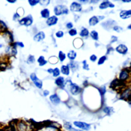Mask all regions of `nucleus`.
<instances>
[{
  "instance_id": "10",
  "label": "nucleus",
  "mask_w": 131,
  "mask_h": 131,
  "mask_svg": "<svg viewBox=\"0 0 131 131\" xmlns=\"http://www.w3.org/2000/svg\"><path fill=\"white\" fill-rule=\"evenodd\" d=\"M116 50L119 53L122 54H125L128 51V48L125 45L120 44L116 47Z\"/></svg>"
},
{
  "instance_id": "49",
  "label": "nucleus",
  "mask_w": 131,
  "mask_h": 131,
  "mask_svg": "<svg viewBox=\"0 0 131 131\" xmlns=\"http://www.w3.org/2000/svg\"><path fill=\"white\" fill-rule=\"evenodd\" d=\"M122 1L124 2H131V0H130V1Z\"/></svg>"
},
{
  "instance_id": "21",
  "label": "nucleus",
  "mask_w": 131,
  "mask_h": 131,
  "mask_svg": "<svg viewBox=\"0 0 131 131\" xmlns=\"http://www.w3.org/2000/svg\"><path fill=\"white\" fill-rule=\"evenodd\" d=\"M42 17L45 18H48L50 16V11L49 9L45 8L42 10L41 12Z\"/></svg>"
},
{
  "instance_id": "13",
  "label": "nucleus",
  "mask_w": 131,
  "mask_h": 131,
  "mask_svg": "<svg viewBox=\"0 0 131 131\" xmlns=\"http://www.w3.org/2000/svg\"><path fill=\"white\" fill-rule=\"evenodd\" d=\"M58 20L59 19L57 18V17L55 16V15H53V16L49 17L47 19V22H46V23H47V24L48 26H53L56 24Z\"/></svg>"
},
{
  "instance_id": "41",
  "label": "nucleus",
  "mask_w": 131,
  "mask_h": 131,
  "mask_svg": "<svg viewBox=\"0 0 131 131\" xmlns=\"http://www.w3.org/2000/svg\"><path fill=\"white\" fill-rule=\"evenodd\" d=\"M15 44H16V45L20 46V47H24V44H23L22 42H17V43H15Z\"/></svg>"
},
{
  "instance_id": "34",
  "label": "nucleus",
  "mask_w": 131,
  "mask_h": 131,
  "mask_svg": "<svg viewBox=\"0 0 131 131\" xmlns=\"http://www.w3.org/2000/svg\"><path fill=\"white\" fill-rule=\"evenodd\" d=\"M99 91L100 93H101V95H104L105 94V93L106 92V87H101L99 89Z\"/></svg>"
},
{
  "instance_id": "28",
  "label": "nucleus",
  "mask_w": 131,
  "mask_h": 131,
  "mask_svg": "<svg viewBox=\"0 0 131 131\" xmlns=\"http://www.w3.org/2000/svg\"><path fill=\"white\" fill-rule=\"evenodd\" d=\"M64 126L66 129L69 131L73 127L71 123L69 122H66L64 125Z\"/></svg>"
},
{
  "instance_id": "5",
  "label": "nucleus",
  "mask_w": 131,
  "mask_h": 131,
  "mask_svg": "<svg viewBox=\"0 0 131 131\" xmlns=\"http://www.w3.org/2000/svg\"><path fill=\"white\" fill-rule=\"evenodd\" d=\"M30 78L31 79L34 84L36 86V87L39 89H41L43 86V83H42V81L37 78L36 75L35 73H32L30 75Z\"/></svg>"
},
{
  "instance_id": "37",
  "label": "nucleus",
  "mask_w": 131,
  "mask_h": 131,
  "mask_svg": "<svg viewBox=\"0 0 131 131\" xmlns=\"http://www.w3.org/2000/svg\"><path fill=\"white\" fill-rule=\"evenodd\" d=\"M50 1H47V0H43V1H40V3L42 5L47 6L49 4Z\"/></svg>"
},
{
  "instance_id": "30",
  "label": "nucleus",
  "mask_w": 131,
  "mask_h": 131,
  "mask_svg": "<svg viewBox=\"0 0 131 131\" xmlns=\"http://www.w3.org/2000/svg\"><path fill=\"white\" fill-rule=\"evenodd\" d=\"M106 59H107V57H106V56H101V58L99 59V60H98V65H102V64H103L104 62H105V61L106 60Z\"/></svg>"
},
{
  "instance_id": "24",
  "label": "nucleus",
  "mask_w": 131,
  "mask_h": 131,
  "mask_svg": "<svg viewBox=\"0 0 131 131\" xmlns=\"http://www.w3.org/2000/svg\"><path fill=\"white\" fill-rule=\"evenodd\" d=\"M90 36L93 40L96 41H97L98 40V32L96 31L95 30L92 31L90 33Z\"/></svg>"
},
{
  "instance_id": "18",
  "label": "nucleus",
  "mask_w": 131,
  "mask_h": 131,
  "mask_svg": "<svg viewBox=\"0 0 131 131\" xmlns=\"http://www.w3.org/2000/svg\"><path fill=\"white\" fill-rule=\"evenodd\" d=\"M60 70L61 73L65 75H68L69 74H70V68H69L68 65L62 66L61 67Z\"/></svg>"
},
{
  "instance_id": "32",
  "label": "nucleus",
  "mask_w": 131,
  "mask_h": 131,
  "mask_svg": "<svg viewBox=\"0 0 131 131\" xmlns=\"http://www.w3.org/2000/svg\"><path fill=\"white\" fill-rule=\"evenodd\" d=\"M28 2L31 6H33L36 5L38 3H40V1H37V0H29Z\"/></svg>"
},
{
  "instance_id": "47",
  "label": "nucleus",
  "mask_w": 131,
  "mask_h": 131,
  "mask_svg": "<svg viewBox=\"0 0 131 131\" xmlns=\"http://www.w3.org/2000/svg\"><path fill=\"white\" fill-rule=\"evenodd\" d=\"M7 1L8 2H9V3H14V2H16V1H14V0H13V1H11V0H10V1H9V0H8Z\"/></svg>"
},
{
  "instance_id": "42",
  "label": "nucleus",
  "mask_w": 131,
  "mask_h": 131,
  "mask_svg": "<svg viewBox=\"0 0 131 131\" xmlns=\"http://www.w3.org/2000/svg\"><path fill=\"white\" fill-rule=\"evenodd\" d=\"M49 91L48 90H44L43 92V95L44 96H47L49 94Z\"/></svg>"
},
{
  "instance_id": "3",
  "label": "nucleus",
  "mask_w": 131,
  "mask_h": 131,
  "mask_svg": "<svg viewBox=\"0 0 131 131\" xmlns=\"http://www.w3.org/2000/svg\"><path fill=\"white\" fill-rule=\"evenodd\" d=\"M17 131H32V128L24 121H20L17 124Z\"/></svg>"
},
{
  "instance_id": "29",
  "label": "nucleus",
  "mask_w": 131,
  "mask_h": 131,
  "mask_svg": "<svg viewBox=\"0 0 131 131\" xmlns=\"http://www.w3.org/2000/svg\"><path fill=\"white\" fill-rule=\"evenodd\" d=\"M35 60H35V58H34V56L30 55L28 57L27 62V63L29 64H31L34 63V61H35Z\"/></svg>"
},
{
  "instance_id": "14",
  "label": "nucleus",
  "mask_w": 131,
  "mask_h": 131,
  "mask_svg": "<svg viewBox=\"0 0 131 131\" xmlns=\"http://www.w3.org/2000/svg\"><path fill=\"white\" fill-rule=\"evenodd\" d=\"M115 7V5L113 3L111 2L107 1H104L101 4V5H99V8L101 9H105L107 8L108 7L110 8H113Z\"/></svg>"
},
{
  "instance_id": "15",
  "label": "nucleus",
  "mask_w": 131,
  "mask_h": 131,
  "mask_svg": "<svg viewBox=\"0 0 131 131\" xmlns=\"http://www.w3.org/2000/svg\"><path fill=\"white\" fill-rule=\"evenodd\" d=\"M120 17L122 19H126L131 17V10H122L120 13Z\"/></svg>"
},
{
  "instance_id": "25",
  "label": "nucleus",
  "mask_w": 131,
  "mask_h": 131,
  "mask_svg": "<svg viewBox=\"0 0 131 131\" xmlns=\"http://www.w3.org/2000/svg\"><path fill=\"white\" fill-rule=\"evenodd\" d=\"M89 34V32L87 29L86 28H83L79 33V35L82 37H86L88 36Z\"/></svg>"
},
{
  "instance_id": "45",
  "label": "nucleus",
  "mask_w": 131,
  "mask_h": 131,
  "mask_svg": "<svg viewBox=\"0 0 131 131\" xmlns=\"http://www.w3.org/2000/svg\"><path fill=\"white\" fill-rule=\"evenodd\" d=\"M19 17H20V15H19L17 13H15V14L14 15L13 19H14V20H15V19L18 18Z\"/></svg>"
},
{
  "instance_id": "50",
  "label": "nucleus",
  "mask_w": 131,
  "mask_h": 131,
  "mask_svg": "<svg viewBox=\"0 0 131 131\" xmlns=\"http://www.w3.org/2000/svg\"></svg>"
},
{
  "instance_id": "27",
  "label": "nucleus",
  "mask_w": 131,
  "mask_h": 131,
  "mask_svg": "<svg viewBox=\"0 0 131 131\" xmlns=\"http://www.w3.org/2000/svg\"><path fill=\"white\" fill-rule=\"evenodd\" d=\"M60 70L58 68H55V69H53V76L54 77H57L60 75Z\"/></svg>"
},
{
  "instance_id": "48",
  "label": "nucleus",
  "mask_w": 131,
  "mask_h": 131,
  "mask_svg": "<svg viewBox=\"0 0 131 131\" xmlns=\"http://www.w3.org/2000/svg\"><path fill=\"white\" fill-rule=\"evenodd\" d=\"M128 29H131V24L128 27Z\"/></svg>"
},
{
  "instance_id": "38",
  "label": "nucleus",
  "mask_w": 131,
  "mask_h": 131,
  "mask_svg": "<svg viewBox=\"0 0 131 131\" xmlns=\"http://www.w3.org/2000/svg\"><path fill=\"white\" fill-rule=\"evenodd\" d=\"M113 29H114V30L115 31H116L117 32H120L122 30V28L121 27H120L118 26H115L113 28Z\"/></svg>"
},
{
  "instance_id": "7",
  "label": "nucleus",
  "mask_w": 131,
  "mask_h": 131,
  "mask_svg": "<svg viewBox=\"0 0 131 131\" xmlns=\"http://www.w3.org/2000/svg\"><path fill=\"white\" fill-rule=\"evenodd\" d=\"M125 84L124 82L120 80V79H115L110 84V87L114 89L122 88L123 86H125Z\"/></svg>"
},
{
  "instance_id": "43",
  "label": "nucleus",
  "mask_w": 131,
  "mask_h": 131,
  "mask_svg": "<svg viewBox=\"0 0 131 131\" xmlns=\"http://www.w3.org/2000/svg\"><path fill=\"white\" fill-rule=\"evenodd\" d=\"M117 40V38L116 36H113L112 37V40H111V43H113V42H116V41Z\"/></svg>"
},
{
  "instance_id": "39",
  "label": "nucleus",
  "mask_w": 131,
  "mask_h": 131,
  "mask_svg": "<svg viewBox=\"0 0 131 131\" xmlns=\"http://www.w3.org/2000/svg\"><path fill=\"white\" fill-rule=\"evenodd\" d=\"M90 60L92 61H93V62H94V61H95L96 60H97V56H96L94 54H93L90 57Z\"/></svg>"
},
{
  "instance_id": "31",
  "label": "nucleus",
  "mask_w": 131,
  "mask_h": 131,
  "mask_svg": "<svg viewBox=\"0 0 131 131\" xmlns=\"http://www.w3.org/2000/svg\"><path fill=\"white\" fill-rule=\"evenodd\" d=\"M77 66L78 65L76 64V63H75L74 61H71L70 64H69V68H71L72 69H76L77 67Z\"/></svg>"
},
{
  "instance_id": "26",
  "label": "nucleus",
  "mask_w": 131,
  "mask_h": 131,
  "mask_svg": "<svg viewBox=\"0 0 131 131\" xmlns=\"http://www.w3.org/2000/svg\"><path fill=\"white\" fill-rule=\"evenodd\" d=\"M59 58L61 62H63V61L65 60L66 58V54L60 51L59 52Z\"/></svg>"
},
{
  "instance_id": "23",
  "label": "nucleus",
  "mask_w": 131,
  "mask_h": 131,
  "mask_svg": "<svg viewBox=\"0 0 131 131\" xmlns=\"http://www.w3.org/2000/svg\"><path fill=\"white\" fill-rule=\"evenodd\" d=\"M68 57L71 60H74L77 56L76 52L73 50H71L68 53Z\"/></svg>"
},
{
  "instance_id": "36",
  "label": "nucleus",
  "mask_w": 131,
  "mask_h": 131,
  "mask_svg": "<svg viewBox=\"0 0 131 131\" xmlns=\"http://www.w3.org/2000/svg\"><path fill=\"white\" fill-rule=\"evenodd\" d=\"M83 68L84 69H85V70H89V65L87 64L86 60H84L83 62Z\"/></svg>"
},
{
  "instance_id": "6",
  "label": "nucleus",
  "mask_w": 131,
  "mask_h": 131,
  "mask_svg": "<svg viewBox=\"0 0 131 131\" xmlns=\"http://www.w3.org/2000/svg\"><path fill=\"white\" fill-rule=\"evenodd\" d=\"M70 91L72 95H76L80 93L81 92V88L77 84L71 83L70 85Z\"/></svg>"
},
{
  "instance_id": "1",
  "label": "nucleus",
  "mask_w": 131,
  "mask_h": 131,
  "mask_svg": "<svg viewBox=\"0 0 131 131\" xmlns=\"http://www.w3.org/2000/svg\"><path fill=\"white\" fill-rule=\"evenodd\" d=\"M73 125L76 128L82 131H88L91 129V125L85 122L75 121L73 122Z\"/></svg>"
},
{
  "instance_id": "44",
  "label": "nucleus",
  "mask_w": 131,
  "mask_h": 131,
  "mask_svg": "<svg viewBox=\"0 0 131 131\" xmlns=\"http://www.w3.org/2000/svg\"><path fill=\"white\" fill-rule=\"evenodd\" d=\"M69 131H83L82 130H81L80 129H75V128H74L73 127H72V128L69 130Z\"/></svg>"
},
{
  "instance_id": "11",
  "label": "nucleus",
  "mask_w": 131,
  "mask_h": 131,
  "mask_svg": "<svg viewBox=\"0 0 131 131\" xmlns=\"http://www.w3.org/2000/svg\"><path fill=\"white\" fill-rule=\"evenodd\" d=\"M129 73L128 71L126 70V69H124L122 70L121 72L119 74V79L121 81H124L126 80L127 79L129 78Z\"/></svg>"
},
{
  "instance_id": "22",
  "label": "nucleus",
  "mask_w": 131,
  "mask_h": 131,
  "mask_svg": "<svg viewBox=\"0 0 131 131\" xmlns=\"http://www.w3.org/2000/svg\"><path fill=\"white\" fill-rule=\"evenodd\" d=\"M37 62L39 64L40 66H43L47 63V61L46 60L45 57L43 56H41L37 60Z\"/></svg>"
},
{
  "instance_id": "17",
  "label": "nucleus",
  "mask_w": 131,
  "mask_h": 131,
  "mask_svg": "<svg viewBox=\"0 0 131 131\" xmlns=\"http://www.w3.org/2000/svg\"><path fill=\"white\" fill-rule=\"evenodd\" d=\"M55 83L57 86L60 88H63L65 86V79L62 76L58 77L55 79Z\"/></svg>"
},
{
  "instance_id": "4",
  "label": "nucleus",
  "mask_w": 131,
  "mask_h": 131,
  "mask_svg": "<svg viewBox=\"0 0 131 131\" xmlns=\"http://www.w3.org/2000/svg\"><path fill=\"white\" fill-rule=\"evenodd\" d=\"M19 23L21 25H24L26 26H29L32 24L33 18L31 15H28L27 17L23 18L19 21Z\"/></svg>"
},
{
  "instance_id": "9",
  "label": "nucleus",
  "mask_w": 131,
  "mask_h": 131,
  "mask_svg": "<svg viewBox=\"0 0 131 131\" xmlns=\"http://www.w3.org/2000/svg\"><path fill=\"white\" fill-rule=\"evenodd\" d=\"M70 10L73 12H80L82 10V6L80 4L74 2L70 6Z\"/></svg>"
},
{
  "instance_id": "20",
  "label": "nucleus",
  "mask_w": 131,
  "mask_h": 131,
  "mask_svg": "<svg viewBox=\"0 0 131 131\" xmlns=\"http://www.w3.org/2000/svg\"><path fill=\"white\" fill-rule=\"evenodd\" d=\"M99 22L98 18L96 16H93L91 18L89 21V24L90 26H95L97 24H98Z\"/></svg>"
},
{
  "instance_id": "40",
  "label": "nucleus",
  "mask_w": 131,
  "mask_h": 131,
  "mask_svg": "<svg viewBox=\"0 0 131 131\" xmlns=\"http://www.w3.org/2000/svg\"><path fill=\"white\" fill-rule=\"evenodd\" d=\"M66 27H67V28L71 29L73 28V24H72V23L71 22H69V23H67V24Z\"/></svg>"
},
{
  "instance_id": "8",
  "label": "nucleus",
  "mask_w": 131,
  "mask_h": 131,
  "mask_svg": "<svg viewBox=\"0 0 131 131\" xmlns=\"http://www.w3.org/2000/svg\"><path fill=\"white\" fill-rule=\"evenodd\" d=\"M121 98L128 101H131V89L127 88L121 94Z\"/></svg>"
},
{
  "instance_id": "19",
  "label": "nucleus",
  "mask_w": 131,
  "mask_h": 131,
  "mask_svg": "<svg viewBox=\"0 0 131 131\" xmlns=\"http://www.w3.org/2000/svg\"><path fill=\"white\" fill-rule=\"evenodd\" d=\"M103 112L107 115H111L114 112V110L113 107H106L103 110Z\"/></svg>"
},
{
  "instance_id": "33",
  "label": "nucleus",
  "mask_w": 131,
  "mask_h": 131,
  "mask_svg": "<svg viewBox=\"0 0 131 131\" xmlns=\"http://www.w3.org/2000/svg\"><path fill=\"white\" fill-rule=\"evenodd\" d=\"M77 33V30L75 29H71L69 31V34L71 36H74L76 35Z\"/></svg>"
},
{
  "instance_id": "16",
  "label": "nucleus",
  "mask_w": 131,
  "mask_h": 131,
  "mask_svg": "<svg viewBox=\"0 0 131 131\" xmlns=\"http://www.w3.org/2000/svg\"><path fill=\"white\" fill-rule=\"evenodd\" d=\"M45 38V34L44 32H39L37 33L36 35L34 36L33 39L36 42H40L41 41L43 40Z\"/></svg>"
},
{
  "instance_id": "12",
  "label": "nucleus",
  "mask_w": 131,
  "mask_h": 131,
  "mask_svg": "<svg viewBox=\"0 0 131 131\" xmlns=\"http://www.w3.org/2000/svg\"><path fill=\"white\" fill-rule=\"evenodd\" d=\"M50 101L54 105H57L60 102V99L56 94L51 95L49 97Z\"/></svg>"
},
{
  "instance_id": "35",
  "label": "nucleus",
  "mask_w": 131,
  "mask_h": 131,
  "mask_svg": "<svg viewBox=\"0 0 131 131\" xmlns=\"http://www.w3.org/2000/svg\"><path fill=\"white\" fill-rule=\"evenodd\" d=\"M55 35H56V37H59V38H61L64 36V32L62 31H57Z\"/></svg>"
},
{
  "instance_id": "46",
  "label": "nucleus",
  "mask_w": 131,
  "mask_h": 131,
  "mask_svg": "<svg viewBox=\"0 0 131 131\" xmlns=\"http://www.w3.org/2000/svg\"><path fill=\"white\" fill-rule=\"evenodd\" d=\"M47 71L49 73H50V74H52V73H53V69L52 68H50L47 70Z\"/></svg>"
},
{
  "instance_id": "2",
  "label": "nucleus",
  "mask_w": 131,
  "mask_h": 131,
  "mask_svg": "<svg viewBox=\"0 0 131 131\" xmlns=\"http://www.w3.org/2000/svg\"><path fill=\"white\" fill-rule=\"evenodd\" d=\"M54 12L56 15H60L61 14H68L69 12V10L68 8L62 5H57L54 7Z\"/></svg>"
}]
</instances>
